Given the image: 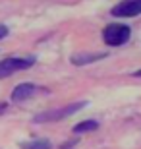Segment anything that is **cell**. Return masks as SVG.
<instances>
[{"mask_svg": "<svg viewBox=\"0 0 141 149\" xmlns=\"http://www.w3.org/2000/svg\"><path fill=\"white\" fill-rule=\"evenodd\" d=\"M60 149H74V147H60Z\"/></svg>", "mask_w": 141, "mask_h": 149, "instance_id": "12", "label": "cell"}, {"mask_svg": "<svg viewBox=\"0 0 141 149\" xmlns=\"http://www.w3.org/2000/svg\"><path fill=\"white\" fill-rule=\"evenodd\" d=\"M101 58H106V52H76L70 60L76 66H87L91 62H97Z\"/></svg>", "mask_w": 141, "mask_h": 149, "instance_id": "6", "label": "cell"}, {"mask_svg": "<svg viewBox=\"0 0 141 149\" xmlns=\"http://www.w3.org/2000/svg\"><path fill=\"white\" fill-rule=\"evenodd\" d=\"M22 149H52L49 139H31V141H23L19 143Z\"/></svg>", "mask_w": 141, "mask_h": 149, "instance_id": "7", "label": "cell"}, {"mask_svg": "<svg viewBox=\"0 0 141 149\" xmlns=\"http://www.w3.org/2000/svg\"><path fill=\"white\" fill-rule=\"evenodd\" d=\"M87 107V101H77V103H70V105L62 107V109H56V111H49V112H41L33 118V122L37 124H43V122H58V120H64L68 116L76 114L77 111H81Z\"/></svg>", "mask_w": 141, "mask_h": 149, "instance_id": "2", "label": "cell"}, {"mask_svg": "<svg viewBox=\"0 0 141 149\" xmlns=\"http://www.w3.org/2000/svg\"><path fill=\"white\" fill-rule=\"evenodd\" d=\"M114 17H135L141 14V0H122L110 10Z\"/></svg>", "mask_w": 141, "mask_h": 149, "instance_id": "5", "label": "cell"}, {"mask_svg": "<svg viewBox=\"0 0 141 149\" xmlns=\"http://www.w3.org/2000/svg\"><path fill=\"white\" fill-rule=\"evenodd\" d=\"M8 33H10V31H8V27H6V25H0V39L8 37Z\"/></svg>", "mask_w": 141, "mask_h": 149, "instance_id": "9", "label": "cell"}, {"mask_svg": "<svg viewBox=\"0 0 141 149\" xmlns=\"http://www.w3.org/2000/svg\"><path fill=\"white\" fill-rule=\"evenodd\" d=\"M131 27L128 23H108L103 29V41L108 47H122L130 41Z\"/></svg>", "mask_w": 141, "mask_h": 149, "instance_id": "1", "label": "cell"}, {"mask_svg": "<svg viewBox=\"0 0 141 149\" xmlns=\"http://www.w3.org/2000/svg\"><path fill=\"white\" fill-rule=\"evenodd\" d=\"M33 64H35V58H19V56L4 58L0 62V79H6V77H10L12 74H16V72L27 70Z\"/></svg>", "mask_w": 141, "mask_h": 149, "instance_id": "3", "label": "cell"}, {"mask_svg": "<svg viewBox=\"0 0 141 149\" xmlns=\"http://www.w3.org/2000/svg\"><path fill=\"white\" fill-rule=\"evenodd\" d=\"M97 128H99L97 120H83V122H79V124L74 126V132H76V134H87V132L97 130Z\"/></svg>", "mask_w": 141, "mask_h": 149, "instance_id": "8", "label": "cell"}, {"mask_svg": "<svg viewBox=\"0 0 141 149\" xmlns=\"http://www.w3.org/2000/svg\"><path fill=\"white\" fill-rule=\"evenodd\" d=\"M6 111H8V103H0V116L4 114Z\"/></svg>", "mask_w": 141, "mask_h": 149, "instance_id": "10", "label": "cell"}, {"mask_svg": "<svg viewBox=\"0 0 141 149\" xmlns=\"http://www.w3.org/2000/svg\"><path fill=\"white\" fill-rule=\"evenodd\" d=\"M37 93H49V89L47 87H41V85H37V83H19V85H16L14 87V91H12V101L14 103H23V101L31 99L33 95Z\"/></svg>", "mask_w": 141, "mask_h": 149, "instance_id": "4", "label": "cell"}, {"mask_svg": "<svg viewBox=\"0 0 141 149\" xmlns=\"http://www.w3.org/2000/svg\"><path fill=\"white\" fill-rule=\"evenodd\" d=\"M133 76H135V77H141V70H137V72L133 74Z\"/></svg>", "mask_w": 141, "mask_h": 149, "instance_id": "11", "label": "cell"}]
</instances>
